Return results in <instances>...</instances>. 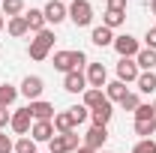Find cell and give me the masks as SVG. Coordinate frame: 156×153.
I'll return each instance as SVG.
<instances>
[{
    "label": "cell",
    "instance_id": "1",
    "mask_svg": "<svg viewBox=\"0 0 156 153\" xmlns=\"http://www.w3.org/2000/svg\"><path fill=\"white\" fill-rule=\"evenodd\" d=\"M81 66H87V54L84 51H54V69L57 72H75Z\"/></svg>",
    "mask_w": 156,
    "mask_h": 153
},
{
    "label": "cell",
    "instance_id": "2",
    "mask_svg": "<svg viewBox=\"0 0 156 153\" xmlns=\"http://www.w3.org/2000/svg\"><path fill=\"white\" fill-rule=\"evenodd\" d=\"M51 45H54V30H39L36 39H30V48H27V54L33 60H45L48 54H51Z\"/></svg>",
    "mask_w": 156,
    "mask_h": 153
},
{
    "label": "cell",
    "instance_id": "3",
    "mask_svg": "<svg viewBox=\"0 0 156 153\" xmlns=\"http://www.w3.org/2000/svg\"><path fill=\"white\" fill-rule=\"evenodd\" d=\"M69 21L75 27H90L93 24V6H90V0H69Z\"/></svg>",
    "mask_w": 156,
    "mask_h": 153
},
{
    "label": "cell",
    "instance_id": "4",
    "mask_svg": "<svg viewBox=\"0 0 156 153\" xmlns=\"http://www.w3.org/2000/svg\"><path fill=\"white\" fill-rule=\"evenodd\" d=\"M111 48H114L120 57H132V60H135V57H138V51H141V45H138V39L132 36V33L114 36V45H111Z\"/></svg>",
    "mask_w": 156,
    "mask_h": 153
},
{
    "label": "cell",
    "instance_id": "5",
    "mask_svg": "<svg viewBox=\"0 0 156 153\" xmlns=\"http://www.w3.org/2000/svg\"><path fill=\"white\" fill-rule=\"evenodd\" d=\"M42 12H45V21H48V24H54V27H57L60 21L69 18V6H66L63 0H48V3L42 6Z\"/></svg>",
    "mask_w": 156,
    "mask_h": 153
},
{
    "label": "cell",
    "instance_id": "6",
    "mask_svg": "<svg viewBox=\"0 0 156 153\" xmlns=\"http://www.w3.org/2000/svg\"><path fill=\"white\" fill-rule=\"evenodd\" d=\"M30 126H33V117H30V108H15L12 111V120H9V129L18 135H27L30 132Z\"/></svg>",
    "mask_w": 156,
    "mask_h": 153
},
{
    "label": "cell",
    "instance_id": "7",
    "mask_svg": "<svg viewBox=\"0 0 156 153\" xmlns=\"http://www.w3.org/2000/svg\"><path fill=\"white\" fill-rule=\"evenodd\" d=\"M105 141H108V126H90L87 135L81 138V144H84V147H90V150H96V153L105 147Z\"/></svg>",
    "mask_w": 156,
    "mask_h": 153
},
{
    "label": "cell",
    "instance_id": "8",
    "mask_svg": "<svg viewBox=\"0 0 156 153\" xmlns=\"http://www.w3.org/2000/svg\"><path fill=\"white\" fill-rule=\"evenodd\" d=\"M54 123L51 120H33V126H30V138L36 141V144H48L51 138H54Z\"/></svg>",
    "mask_w": 156,
    "mask_h": 153
},
{
    "label": "cell",
    "instance_id": "9",
    "mask_svg": "<svg viewBox=\"0 0 156 153\" xmlns=\"http://www.w3.org/2000/svg\"><path fill=\"white\" fill-rule=\"evenodd\" d=\"M42 90H45V81H42L39 75H27L24 81H21V87H18V93L27 96L30 102H36L39 96H42Z\"/></svg>",
    "mask_w": 156,
    "mask_h": 153
},
{
    "label": "cell",
    "instance_id": "10",
    "mask_svg": "<svg viewBox=\"0 0 156 153\" xmlns=\"http://www.w3.org/2000/svg\"><path fill=\"white\" fill-rule=\"evenodd\" d=\"M141 75V69H138V63L132 57H120L117 63V81H123V84H129V81H138Z\"/></svg>",
    "mask_w": 156,
    "mask_h": 153
},
{
    "label": "cell",
    "instance_id": "11",
    "mask_svg": "<svg viewBox=\"0 0 156 153\" xmlns=\"http://www.w3.org/2000/svg\"><path fill=\"white\" fill-rule=\"evenodd\" d=\"M84 75H87V87H99L102 90L108 84V69L102 63H87V72Z\"/></svg>",
    "mask_w": 156,
    "mask_h": 153
},
{
    "label": "cell",
    "instance_id": "12",
    "mask_svg": "<svg viewBox=\"0 0 156 153\" xmlns=\"http://www.w3.org/2000/svg\"><path fill=\"white\" fill-rule=\"evenodd\" d=\"M63 90H66V93H84V90H87V75H84L81 69L66 72V75H63Z\"/></svg>",
    "mask_w": 156,
    "mask_h": 153
},
{
    "label": "cell",
    "instance_id": "13",
    "mask_svg": "<svg viewBox=\"0 0 156 153\" xmlns=\"http://www.w3.org/2000/svg\"><path fill=\"white\" fill-rule=\"evenodd\" d=\"M27 108H30V117H33V120H54V114H57V111H54V105H51V102H45V99L30 102Z\"/></svg>",
    "mask_w": 156,
    "mask_h": 153
},
{
    "label": "cell",
    "instance_id": "14",
    "mask_svg": "<svg viewBox=\"0 0 156 153\" xmlns=\"http://www.w3.org/2000/svg\"><path fill=\"white\" fill-rule=\"evenodd\" d=\"M51 123H54V132H57V135H66V132H72V129L78 126V123H75V117L69 114V108H66V111H57Z\"/></svg>",
    "mask_w": 156,
    "mask_h": 153
},
{
    "label": "cell",
    "instance_id": "15",
    "mask_svg": "<svg viewBox=\"0 0 156 153\" xmlns=\"http://www.w3.org/2000/svg\"><path fill=\"white\" fill-rule=\"evenodd\" d=\"M111 117H114V108H111V102H102L99 108L90 111V120H93V126H108L111 123Z\"/></svg>",
    "mask_w": 156,
    "mask_h": 153
},
{
    "label": "cell",
    "instance_id": "16",
    "mask_svg": "<svg viewBox=\"0 0 156 153\" xmlns=\"http://www.w3.org/2000/svg\"><path fill=\"white\" fill-rule=\"evenodd\" d=\"M90 42H93V45H99V48L114 45V30H108L105 24H99V27H93V33H90Z\"/></svg>",
    "mask_w": 156,
    "mask_h": 153
},
{
    "label": "cell",
    "instance_id": "17",
    "mask_svg": "<svg viewBox=\"0 0 156 153\" xmlns=\"http://www.w3.org/2000/svg\"><path fill=\"white\" fill-rule=\"evenodd\" d=\"M24 21H27V30L30 33H39V30H45V12L42 9H30V12H24Z\"/></svg>",
    "mask_w": 156,
    "mask_h": 153
},
{
    "label": "cell",
    "instance_id": "18",
    "mask_svg": "<svg viewBox=\"0 0 156 153\" xmlns=\"http://www.w3.org/2000/svg\"><path fill=\"white\" fill-rule=\"evenodd\" d=\"M6 30H9V36L12 39H24L30 30H27V21H24V15H15V18L6 21Z\"/></svg>",
    "mask_w": 156,
    "mask_h": 153
},
{
    "label": "cell",
    "instance_id": "19",
    "mask_svg": "<svg viewBox=\"0 0 156 153\" xmlns=\"http://www.w3.org/2000/svg\"><path fill=\"white\" fill-rule=\"evenodd\" d=\"M135 63H138V69H141V72H153V66H156V51H153V48H141V51H138V57H135Z\"/></svg>",
    "mask_w": 156,
    "mask_h": 153
},
{
    "label": "cell",
    "instance_id": "20",
    "mask_svg": "<svg viewBox=\"0 0 156 153\" xmlns=\"http://www.w3.org/2000/svg\"><path fill=\"white\" fill-rule=\"evenodd\" d=\"M126 93H129V90H126L123 81H108V84H105V99H108V102H123Z\"/></svg>",
    "mask_w": 156,
    "mask_h": 153
},
{
    "label": "cell",
    "instance_id": "21",
    "mask_svg": "<svg viewBox=\"0 0 156 153\" xmlns=\"http://www.w3.org/2000/svg\"><path fill=\"white\" fill-rule=\"evenodd\" d=\"M102 102H108V99H105V90H99V87H87V90H84V108L93 111Z\"/></svg>",
    "mask_w": 156,
    "mask_h": 153
},
{
    "label": "cell",
    "instance_id": "22",
    "mask_svg": "<svg viewBox=\"0 0 156 153\" xmlns=\"http://www.w3.org/2000/svg\"><path fill=\"white\" fill-rule=\"evenodd\" d=\"M102 24H105L108 30H117V27H123V24H126V12H114V9H105V15H102Z\"/></svg>",
    "mask_w": 156,
    "mask_h": 153
},
{
    "label": "cell",
    "instance_id": "23",
    "mask_svg": "<svg viewBox=\"0 0 156 153\" xmlns=\"http://www.w3.org/2000/svg\"><path fill=\"white\" fill-rule=\"evenodd\" d=\"M15 99H18V87L3 81V84H0V108H9Z\"/></svg>",
    "mask_w": 156,
    "mask_h": 153
},
{
    "label": "cell",
    "instance_id": "24",
    "mask_svg": "<svg viewBox=\"0 0 156 153\" xmlns=\"http://www.w3.org/2000/svg\"><path fill=\"white\" fill-rule=\"evenodd\" d=\"M0 6H3V15L6 18L24 15V0H0Z\"/></svg>",
    "mask_w": 156,
    "mask_h": 153
},
{
    "label": "cell",
    "instance_id": "25",
    "mask_svg": "<svg viewBox=\"0 0 156 153\" xmlns=\"http://www.w3.org/2000/svg\"><path fill=\"white\" fill-rule=\"evenodd\" d=\"M135 84H138L141 93H156V75H153V72H141Z\"/></svg>",
    "mask_w": 156,
    "mask_h": 153
},
{
    "label": "cell",
    "instance_id": "26",
    "mask_svg": "<svg viewBox=\"0 0 156 153\" xmlns=\"http://www.w3.org/2000/svg\"><path fill=\"white\" fill-rule=\"evenodd\" d=\"M135 135H141V138L156 135V117H150V120H135Z\"/></svg>",
    "mask_w": 156,
    "mask_h": 153
},
{
    "label": "cell",
    "instance_id": "27",
    "mask_svg": "<svg viewBox=\"0 0 156 153\" xmlns=\"http://www.w3.org/2000/svg\"><path fill=\"white\" fill-rule=\"evenodd\" d=\"M15 153H39L36 150V141H33L30 135H21L18 141H15Z\"/></svg>",
    "mask_w": 156,
    "mask_h": 153
},
{
    "label": "cell",
    "instance_id": "28",
    "mask_svg": "<svg viewBox=\"0 0 156 153\" xmlns=\"http://www.w3.org/2000/svg\"><path fill=\"white\" fill-rule=\"evenodd\" d=\"M48 153H69V147H66V138H63V135H54V138L48 141Z\"/></svg>",
    "mask_w": 156,
    "mask_h": 153
},
{
    "label": "cell",
    "instance_id": "29",
    "mask_svg": "<svg viewBox=\"0 0 156 153\" xmlns=\"http://www.w3.org/2000/svg\"><path fill=\"white\" fill-rule=\"evenodd\" d=\"M132 153H156V141L153 138H141L135 147H132Z\"/></svg>",
    "mask_w": 156,
    "mask_h": 153
},
{
    "label": "cell",
    "instance_id": "30",
    "mask_svg": "<svg viewBox=\"0 0 156 153\" xmlns=\"http://www.w3.org/2000/svg\"><path fill=\"white\" fill-rule=\"evenodd\" d=\"M120 105H123V111H135L138 105H141V99H138V93H126Z\"/></svg>",
    "mask_w": 156,
    "mask_h": 153
},
{
    "label": "cell",
    "instance_id": "31",
    "mask_svg": "<svg viewBox=\"0 0 156 153\" xmlns=\"http://www.w3.org/2000/svg\"><path fill=\"white\" fill-rule=\"evenodd\" d=\"M132 114H135V120H150V117H156V114H153V105H144V102L138 105Z\"/></svg>",
    "mask_w": 156,
    "mask_h": 153
},
{
    "label": "cell",
    "instance_id": "32",
    "mask_svg": "<svg viewBox=\"0 0 156 153\" xmlns=\"http://www.w3.org/2000/svg\"><path fill=\"white\" fill-rule=\"evenodd\" d=\"M69 114L75 117V123H84V120L90 117V108H84V105H72V108H69Z\"/></svg>",
    "mask_w": 156,
    "mask_h": 153
},
{
    "label": "cell",
    "instance_id": "33",
    "mask_svg": "<svg viewBox=\"0 0 156 153\" xmlns=\"http://www.w3.org/2000/svg\"><path fill=\"white\" fill-rule=\"evenodd\" d=\"M63 138H66V147H69V153H75L78 147H81V135H78L75 129H72V132H66Z\"/></svg>",
    "mask_w": 156,
    "mask_h": 153
},
{
    "label": "cell",
    "instance_id": "34",
    "mask_svg": "<svg viewBox=\"0 0 156 153\" xmlns=\"http://www.w3.org/2000/svg\"><path fill=\"white\" fill-rule=\"evenodd\" d=\"M0 153H15V141L6 132H0Z\"/></svg>",
    "mask_w": 156,
    "mask_h": 153
},
{
    "label": "cell",
    "instance_id": "35",
    "mask_svg": "<svg viewBox=\"0 0 156 153\" xmlns=\"http://www.w3.org/2000/svg\"><path fill=\"white\" fill-rule=\"evenodd\" d=\"M108 9H114V12H126V0H108Z\"/></svg>",
    "mask_w": 156,
    "mask_h": 153
},
{
    "label": "cell",
    "instance_id": "36",
    "mask_svg": "<svg viewBox=\"0 0 156 153\" xmlns=\"http://www.w3.org/2000/svg\"><path fill=\"white\" fill-rule=\"evenodd\" d=\"M144 42H147V48H153V51H156V30H153V27L147 30V36H144Z\"/></svg>",
    "mask_w": 156,
    "mask_h": 153
},
{
    "label": "cell",
    "instance_id": "37",
    "mask_svg": "<svg viewBox=\"0 0 156 153\" xmlns=\"http://www.w3.org/2000/svg\"><path fill=\"white\" fill-rule=\"evenodd\" d=\"M9 120H12V111L0 108V129H3V126H9Z\"/></svg>",
    "mask_w": 156,
    "mask_h": 153
},
{
    "label": "cell",
    "instance_id": "38",
    "mask_svg": "<svg viewBox=\"0 0 156 153\" xmlns=\"http://www.w3.org/2000/svg\"><path fill=\"white\" fill-rule=\"evenodd\" d=\"M75 153H96V150H90V147H84V144H81V147H78Z\"/></svg>",
    "mask_w": 156,
    "mask_h": 153
},
{
    "label": "cell",
    "instance_id": "39",
    "mask_svg": "<svg viewBox=\"0 0 156 153\" xmlns=\"http://www.w3.org/2000/svg\"><path fill=\"white\" fill-rule=\"evenodd\" d=\"M3 27H6V18H3V12H0V30H3Z\"/></svg>",
    "mask_w": 156,
    "mask_h": 153
},
{
    "label": "cell",
    "instance_id": "40",
    "mask_svg": "<svg viewBox=\"0 0 156 153\" xmlns=\"http://www.w3.org/2000/svg\"><path fill=\"white\" fill-rule=\"evenodd\" d=\"M150 12H153V15H156V0H150Z\"/></svg>",
    "mask_w": 156,
    "mask_h": 153
},
{
    "label": "cell",
    "instance_id": "41",
    "mask_svg": "<svg viewBox=\"0 0 156 153\" xmlns=\"http://www.w3.org/2000/svg\"><path fill=\"white\" fill-rule=\"evenodd\" d=\"M153 114H156V102H153Z\"/></svg>",
    "mask_w": 156,
    "mask_h": 153
},
{
    "label": "cell",
    "instance_id": "42",
    "mask_svg": "<svg viewBox=\"0 0 156 153\" xmlns=\"http://www.w3.org/2000/svg\"><path fill=\"white\" fill-rule=\"evenodd\" d=\"M99 153H111V150H99Z\"/></svg>",
    "mask_w": 156,
    "mask_h": 153
},
{
    "label": "cell",
    "instance_id": "43",
    "mask_svg": "<svg viewBox=\"0 0 156 153\" xmlns=\"http://www.w3.org/2000/svg\"><path fill=\"white\" fill-rule=\"evenodd\" d=\"M153 30H156V24H153Z\"/></svg>",
    "mask_w": 156,
    "mask_h": 153
}]
</instances>
